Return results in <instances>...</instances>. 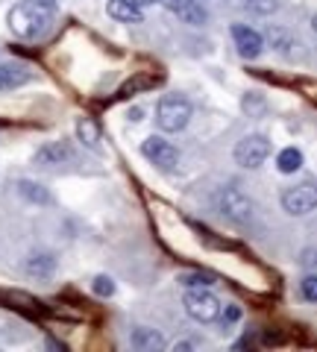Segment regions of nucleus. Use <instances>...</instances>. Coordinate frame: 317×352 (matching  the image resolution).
<instances>
[{
	"label": "nucleus",
	"mask_w": 317,
	"mask_h": 352,
	"mask_svg": "<svg viewBox=\"0 0 317 352\" xmlns=\"http://www.w3.org/2000/svg\"><path fill=\"white\" fill-rule=\"evenodd\" d=\"M59 12V0H21L9 9V30L24 41H36L53 27Z\"/></svg>",
	"instance_id": "nucleus-1"
},
{
	"label": "nucleus",
	"mask_w": 317,
	"mask_h": 352,
	"mask_svg": "<svg viewBox=\"0 0 317 352\" xmlns=\"http://www.w3.org/2000/svg\"><path fill=\"white\" fill-rule=\"evenodd\" d=\"M267 38L273 41V47H276L279 53H285V56H291L294 47H300L297 38H294L288 30H282V27H270V30H267Z\"/></svg>",
	"instance_id": "nucleus-18"
},
{
	"label": "nucleus",
	"mask_w": 317,
	"mask_h": 352,
	"mask_svg": "<svg viewBox=\"0 0 317 352\" xmlns=\"http://www.w3.org/2000/svg\"><path fill=\"white\" fill-rule=\"evenodd\" d=\"M24 270L30 279H39V282H47L53 279V273H56V256L53 252H30L27 261H24Z\"/></svg>",
	"instance_id": "nucleus-10"
},
{
	"label": "nucleus",
	"mask_w": 317,
	"mask_h": 352,
	"mask_svg": "<svg viewBox=\"0 0 317 352\" xmlns=\"http://www.w3.org/2000/svg\"><path fill=\"white\" fill-rule=\"evenodd\" d=\"M179 285H185V288H212V285L217 282L212 273H200V270H185L177 276Z\"/></svg>",
	"instance_id": "nucleus-19"
},
{
	"label": "nucleus",
	"mask_w": 317,
	"mask_h": 352,
	"mask_svg": "<svg viewBox=\"0 0 317 352\" xmlns=\"http://www.w3.org/2000/svg\"><path fill=\"white\" fill-rule=\"evenodd\" d=\"M185 314L191 317L197 323H215L217 317H221V300L209 291V288H188L185 291Z\"/></svg>",
	"instance_id": "nucleus-5"
},
{
	"label": "nucleus",
	"mask_w": 317,
	"mask_h": 352,
	"mask_svg": "<svg viewBox=\"0 0 317 352\" xmlns=\"http://www.w3.org/2000/svg\"><path fill=\"white\" fill-rule=\"evenodd\" d=\"M162 6L171 9L179 21H185V24H191V27H200V24H206V18H209L197 0H162Z\"/></svg>",
	"instance_id": "nucleus-11"
},
{
	"label": "nucleus",
	"mask_w": 317,
	"mask_h": 352,
	"mask_svg": "<svg viewBox=\"0 0 317 352\" xmlns=\"http://www.w3.org/2000/svg\"><path fill=\"white\" fill-rule=\"evenodd\" d=\"M200 346V340H179V344H173V349L177 352H185V349H197Z\"/></svg>",
	"instance_id": "nucleus-26"
},
{
	"label": "nucleus",
	"mask_w": 317,
	"mask_h": 352,
	"mask_svg": "<svg viewBox=\"0 0 317 352\" xmlns=\"http://www.w3.org/2000/svg\"><path fill=\"white\" fill-rule=\"evenodd\" d=\"M276 168H279V173H297L303 168V153L297 147H285L276 156Z\"/></svg>",
	"instance_id": "nucleus-17"
},
{
	"label": "nucleus",
	"mask_w": 317,
	"mask_h": 352,
	"mask_svg": "<svg viewBox=\"0 0 317 352\" xmlns=\"http://www.w3.org/2000/svg\"><path fill=\"white\" fill-rule=\"evenodd\" d=\"M36 164L39 168H56V164H71L74 162V147L68 141H47L45 147L36 150Z\"/></svg>",
	"instance_id": "nucleus-9"
},
{
	"label": "nucleus",
	"mask_w": 317,
	"mask_h": 352,
	"mask_svg": "<svg viewBox=\"0 0 317 352\" xmlns=\"http://www.w3.org/2000/svg\"><path fill=\"white\" fill-rule=\"evenodd\" d=\"M91 291L106 300V296H112V294H115V279H112V276H94Z\"/></svg>",
	"instance_id": "nucleus-22"
},
{
	"label": "nucleus",
	"mask_w": 317,
	"mask_h": 352,
	"mask_svg": "<svg viewBox=\"0 0 317 352\" xmlns=\"http://www.w3.org/2000/svg\"><path fill=\"white\" fill-rule=\"evenodd\" d=\"M241 109L250 115V118H261L267 112V100H265V94H259V91H247L241 97Z\"/></svg>",
	"instance_id": "nucleus-20"
},
{
	"label": "nucleus",
	"mask_w": 317,
	"mask_h": 352,
	"mask_svg": "<svg viewBox=\"0 0 317 352\" xmlns=\"http://www.w3.org/2000/svg\"><path fill=\"white\" fill-rule=\"evenodd\" d=\"M238 3L256 15H273L279 9V0H238Z\"/></svg>",
	"instance_id": "nucleus-21"
},
{
	"label": "nucleus",
	"mask_w": 317,
	"mask_h": 352,
	"mask_svg": "<svg viewBox=\"0 0 317 352\" xmlns=\"http://www.w3.org/2000/svg\"><path fill=\"white\" fill-rule=\"evenodd\" d=\"M127 3H133V6H141V9H144V6H153V3H162V0H127Z\"/></svg>",
	"instance_id": "nucleus-27"
},
{
	"label": "nucleus",
	"mask_w": 317,
	"mask_h": 352,
	"mask_svg": "<svg viewBox=\"0 0 317 352\" xmlns=\"http://www.w3.org/2000/svg\"><path fill=\"white\" fill-rule=\"evenodd\" d=\"M279 203H282V208H285V214H291V217L311 214L317 208V179L314 176H305V179L288 185V188L282 191Z\"/></svg>",
	"instance_id": "nucleus-4"
},
{
	"label": "nucleus",
	"mask_w": 317,
	"mask_h": 352,
	"mask_svg": "<svg viewBox=\"0 0 317 352\" xmlns=\"http://www.w3.org/2000/svg\"><path fill=\"white\" fill-rule=\"evenodd\" d=\"M232 156H235V162L241 164V168L256 170V168H261V164L267 162V156H270V138L265 135V132H250V135H244V138L235 144Z\"/></svg>",
	"instance_id": "nucleus-6"
},
{
	"label": "nucleus",
	"mask_w": 317,
	"mask_h": 352,
	"mask_svg": "<svg viewBox=\"0 0 317 352\" xmlns=\"http://www.w3.org/2000/svg\"><path fill=\"white\" fill-rule=\"evenodd\" d=\"M129 344L138 352H159V349H165V335L153 326H135L133 335H129Z\"/></svg>",
	"instance_id": "nucleus-12"
},
{
	"label": "nucleus",
	"mask_w": 317,
	"mask_h": 352,
	"mask_svg": "<svg viewBox=\"0 0 317 352\" xmlns=\"http://www.w3.org/2000/svg\"><path fill=\"white\" fill-rule=\"evenodd\" d=\"M215 208H217V214L226 217L229 223H235V226L253 223V214H256L253 200H250L247 191L241 188V185H235V182H229V185H223V188L217 191Z\"/></svg>",
	"instance_id": "nucleus-2"
},
{
	"label": "nucleus",
	"mask_w": 317,
	"mask_h": 352,
	"mask_svg": "<svg viewBox=\"0 0 317 352\" xmlns=\"http://www.w3.org/2000/svg\"><path fill=\"white\" fill-rule=\"evenodd\" d=\"M76 138H80L83 147L100 150V126H97L91 118H80V120H76Z\"/></svg>",
	"instance_id": "nucleus-16"
},
{
	"label": "nucleus",
	"mask_w": 317,
	"mask_h": 352,
	"mask_svg": "<svg viewBox=\"0 0 317 352\" xmlns=\"http://www.w3.org/2000/svg\"><path fill=\"white\" fill-rule=\"evenodd\" d=\"M32 80V71L27 65H0V91H9V88H18V85H27Z\"/></svg>",
	"instance_id": "nucleus-13"
},
{
	"label": "nucleus",
	"mask_w": 317,
	"mask_h": 352,
	"mask_svg": "<svg viewBox=\"0 0 317 352\" xmlns=\"http://www.w3.org/2000/svg\"><path fill=\"white\" fill-rule=\"evenodd\" d=\"M311 30H314V36H317V12L311 15Z\"/></svg>",
	"instance_id": "nucleus-28"
},
{
	"label": "nucleus",
	"mask_w": 317,
	"mask_h": 352,
	"mask_svg": "<svg viewBox=\"0 0 317 352\" xmlns=\"http://www.w3.org/2000/svg\"><path fill=\"white\" fill-rule=\"evenodd\" d=\"M300 264L303 267H317V247H305L300 252Z\"/></svg>",
	"instance_id": "nucleus-25"
},
{
	"label": "nucleus",
	"mask_w": 317,
	"mask_h": 352,
	"mask_svg": "<svg viewBox=\"0 0 317 352\" xmlns=\"http://www.w3.org/2000/svg\"><path fill=\"white\" fill-rule=\"evenodd\" d=\"M106 12H109V18L121 21V24H141V21H144V9L127 3V0H109Z\"/></svg>",
	"instance_id": "nucleus-14"
},
{
	"label": "nucleus",
	"mask_w": 317,
	"mask_h": 352,
	"mask_svg": "<svg viewBox=\"0 0 317 352\" xmlns=\"http://www.w3.org/2000/svg\"><path fill=\"white\" fill-rule=\"evenodd\" d=\"M300 296L305 302H317V273H311V276H305L300 282Z\"/></svg>",
	"instance_id": "nucleus-23"
},
{
	"label": "nucleus",
	"mask_w": 317,
	"mask_h": 352,
	"mask_svg": "<svg viewBox=\"0 0 317 352\" xmlns=\"http://www.w3.org/2000/svg\"><path fill=\"white\" fill-rule=\"evenodd\" d=\"M18 194H21V200H27L32 206H50L53 203V197L45 185L30 182V179H18Z\"/></svg>",
	"instance_id": "nucleus-15"
},
{
	"label": "nucleus",
	"mask_w": 317,
	"mask_h": 352,
	"mask_svg": "<svg viewBox=\"0 0 317 352\" xmlns=\"http://www.w3.org/2000/svg\"><path fill=\"white\" fill-rule=\"evenodd\" d=\"M232 41L238 47V56L241 59H259L265 53V36L259 30L247 27V24H235L232 27Z\"/></svg>",
	"instance_id": "nucleus-8"
},
{
	"label": "nucleus",
	"mask_w": 317,
	"mask_h": 352,
	"mask_svg": "<svg viewBox=\"0 0 317 352\" xmlns=\"http://www.w3.org/2000/svg\"><path fill=\"white\" fill-rule=\"evenodd\" d=\"M141 156H144L153 168H159L165 173H171L173 168H177V162H179L177 147H173L165 135H150V138L141 141Z\"/></svg>",
	"instance_id": "nucleus-7"
},
{
	"label": "nucleus",
	"mask_w": 317,
	"mask_h": 352,
	"mask_svg": "<svg viewBox=\"0 0 317 352\" xmlns=\"http://www.w3.org/2000/svg\"><path fill=\"white\" fill-rule=\"evenodd\" d=\"M194 106L185 94H165L156 103V126L165 132V135H177L185 126L191 124Z\"/></svg>",
	"instance_id": "nucleus-3"
},
{
	"label": "nucleus",
	"mask_w": 317,
	"mask_h": 352,
	"mask_svg": "<svg viewBox=\"0 0 317 352\" xmlns=\"http://www.w3.org/2000/svg\"><path fill=\"white\" fill-rule=\"evenodd\" d=\"M221 320H223V326L238 323V320H241V308H238V305H226V308H221Z\"/></svg>",
	"instance_id": "nucleus-24"
}]
</instances>
